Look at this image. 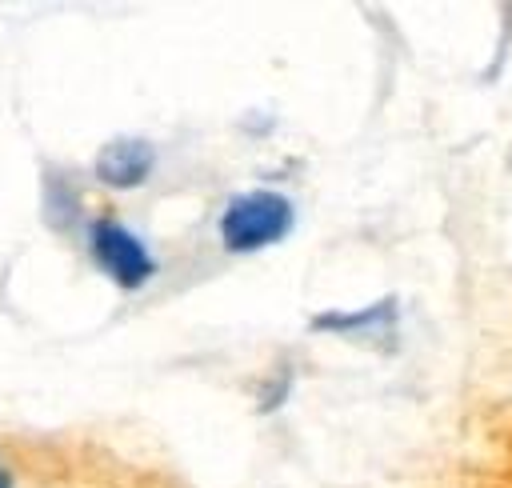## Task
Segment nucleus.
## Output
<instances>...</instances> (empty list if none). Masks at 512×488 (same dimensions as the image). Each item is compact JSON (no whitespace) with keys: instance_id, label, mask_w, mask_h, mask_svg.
<instances>
[{"instance_id":"1","label":"nucleus","mask_w":512,"mask_h":488,"mask_svg":"<svg viewBox=\"0 0 512 488\" xmlns=\"http://www.w3.org/2000/svg\"><path fill=\"white\" fill-rule=\"evenodd\" d=\"M292 232V200L272 188L240 192L220 212V240L228 252H260Z\"/></svg>"},{"instance_id":"2","label":"nucleus","mask_w":512,"mask_h":488,"mask_svg":"<svg viewBox=\"0 0 512 488\" xmlns=\"http://www.w3.org/2000/svg\"><path fill=\"white\" fill-rule=\"evenodd\" d=\"M88 244H92V260L124 292H136L156 276V260H152L148 244L136 232H128L120 220H108V216L96 220L88 232Z\"/></svg>"},{"instance_id":"3","label":"nucleus","mask_w":512,"mask_h":488,"mask_svg":"<svg viewBox=\"0 0 512 488\" xmlns=\"http://www.w3.org/2000/svg\"><path fill=\"white\" fill-rule=\"evenodd\" d=\"M156 148L140 136H116L96 152V180L108 188H140L152 176Z\"/></svg>"},{"instance_id":"4","label":"nucleus","mask_w":512,"mask_h":488,"mask_svg":"<svg viewBox=\"0 0 512 488\" xmlns=\"http://www.w3.org/2000/svg\"><path fill=\"white\" fill-rule=\"evenodd\" d=\"M0 488H12V476H8V468L0 464Z\"/></svg>"}]
</instances>
